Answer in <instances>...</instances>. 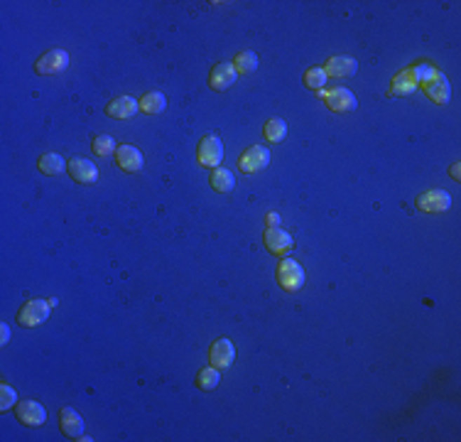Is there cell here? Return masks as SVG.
<instances>
[{
	"mask_svg": "<svg viewBox=\"0 0 461 442\" xmlns=\"http://www.w3.org/2000/svg\"><path fill=\"white\" fill-rule=\"evenodd\" d=\"M59 425H62V433L69 440H79L83 433V418L74 408H62L59 413Z\"/></svg>",
	"mask_w": 461,
	"mask_h": 442,
	"instance_id": "2e32d148",
	"label": "cell"
},
{
	"mask_svg": "<svg viewBox=\"0 0 461 442\" xmlns=\"http://www.w3.org/2000/svg\"><path fill=\"white\" fill-rule=\"evenodd\" d=\"M138 111H140V101H135V98H131V96L113 98V101L106 106V116L118 118V121H126V118H133Z\"/></svg>",
	"mask_w": 461,
	"mask_h": 442,
	"instance_id": "5bb4252c",
	"label": "cell"
},
{
	"mask_svg": "<svg viewBox=\"0 0 461 442\" xmlns=\"http://www.w3.org/2000/svg\"><path fill=\"white\" fill-rule=\"evenodd\" d=\"M262 241H265V248L270 253H275V256H285L287 251H292V246H295V241H292V236L287 231H282V228H267L265 236H262Z\"/></svg>",
	"mask_w": 461,
	"mask_h": 442,
	"instance_id": "4fadbf2b",
	"label": "cell"
},
{
	"mask_svg": "<svg viewBox=\"0 0 461 442\" xmlns=\"http://www.w3.org/2000/svg\"><path fill=\"white\" fill-rule=\"evenodd\" d=\"M15 415H18L20 423L27 425V428H39V425H44V420H47V410H44V405L37 403V401H20L18 408H15Z\"/></svg>",
	"mask_w": 461,
	"mask_h": 442,
	"instance_id": "ba28073f",
	"label": "cell"
},
{
	"mask_svg": "<svg viewBox=\"0 0 461 442\" xmlns=\"http://www.w3.org/2000/svg\"><path fill=\"white\" fill-rule=\"evenodd\" d=\"M91 148H93V152H96L98 157H108V155H113V152L118 150L116 141H113L111 136H96L93 138V143H91Z\"/></svg>",
	"mask_w": 461,
	"mask_h": 442,
	"instance_id": "cb8c5ba5",
	"label": "cell"
},
{
	"mask_svg": "<svg viewBox=\"0 0 461 442\" xmlns=\"http://www.w3.org/2000/svg\"><path fill=\"white\" fill-rule=\"evenodd\" d=\"M67 170H69V175H72V180L79 182V185H93V182L98 180L96 165H93L91 160H86V157H72V160L67 162Z\"/></svg>",
	"mask_w": 461,
	"mask_h": 442,
	"instance_id": "30bf717a",
	"label": "cell"
},
{
	"mask_svg": "<svg viewBox=\"0 0 461 442\" xmlns=\"http://www.w3.org/2000/svg\"><path fill=\"white\" fill-rule=\"evenodd\" d=\"M69 67V54L64 49H49L47 54L37 59L34 64V72L42 74V77H52V74H59Z\"/></svg>",
	"mask_w": 461,
	"mask_h": 442,
	"instance_id": "8992f818",
	"label": "cell"
},
{
	"mask_svg": "<svg viewBox=\"0 0 461 442\" xmlns=\"http://www.w3.org/2000/svg\"><path fill=\"white\" fill-rule=\"evenodd\" d=\"M267 165H270V150L262 145L248 148V150L241 155V160H238V167H241V172H246V175L265 170Z\"/></svg>",
	"mask_w": 461,
	"mask_h": 442,
	"instance_id": "5b68a950",
	"label": "cell"
},
{
	"mask_svg": "<svg viewBox=\"0 0 461 442\" xmlns=\"http://www.w3.org/2000/svg\"><path fill=\"white\" fill-rule=\"evenodd\" d=\"M236 79H238L236 67H233L231 62H221V64H216V67L211 69L209 86L214 89V91H226V89H231L233 84H236Z\"/></svg>",
	"mask_w": 461,
	"mask_h": 442,
	"instance_id": "8fae6325",
	"label": "cell"
},
{
	"mask_svg": "<svg viewBox=\"0 0 461 442\" xmlns=\"http://www.w3.org/2000/svg\"><path fill=\"white\" fill-rule=\"evenodd\" d=\"M52 302L49 300H29L22 305V310L18 312V325L22 327H37L42 322H47L49 310H52Z\"/></svg>",
	"mask_w": 461,
	"mask_h": 442,
	"instance_id": "7a4b0ae2",
	"label": "cell"
},
{
	"mask_svg": "<svg viewBox=\"0 0 461 442\" xmlns=\"http://www.w3.org/2000/svg\"><path fill=\"white\" fill-rule=\"evenodd\" d=\"M417 86H420V72H417V67H415V69H410V72H403L395 77L393 86H390V93H393V96H405V93H413Z\"/></svg>",
	"mask_w": 461,
	"mask_h": 442,
	"instance_id": "ac0fdd59",
	"label": "cell"
},
{
	"mask_svg": "<svg viewBox=\"0 0 461 442\" xmlns=\"http://www.w3.org/2000/svg\"><path fill=\"white\" fill-rule=\"evenodd\" d=\"M420 86H422L425 93H427L434 103H439V106H442V103H449V98H452V86H449L447 77H444L442 72H437V69H434L432 77L420 84Z\"/></svg>",
	"mask_w": 461,
	"mask_h": 442,
	"instance_id": "9c48e42d",
	"label": "cell"
},
{
	"mask_svg": "<svg viewBox=\"0 0 461 442\" xmlns=\"http://www.w3.org/2000/svg\"><path fill=\"white\" fill-rule=\"evenodd\" d=\"M37 165H39V170H42L44 175L54 177V175H62L64 167H67V162H64V157L57 155V152H47V155L39 157Z\"/></svg>",
	"mask_w": 461,
	"mask_h": 442,
	"instance_id": "ffe728a7",
	"label": "cell"
},
{
	"mask_svg": "<svg viewBox=\"0 0 461 442\" xmlns=\"http://www.w3.org/2000/svg\"><path fill=\"white\" fill-rule=\"evenodd\" d=\"M165 106H167V98H165V93H160V91H150L140 98V111L150 113V116L162 113L165 111Z\"/></svg>",
	"mask_w": 461,
	"mask_h": 442,
	"instance_id": "d6986e66",
	"label": "cell"
},
{
	"mask_svg": "<svg viewBox=\"0 0 461 442\" xmlns=\"http://www.w3.org/2000/svg\"><path fill=\"white\" fill-rule=\"evenodd\" d=\"M262 136H265L267 143H280L287 136V123L282 118H270L262 128Z\"/></svg>",
	"mask_w": 461,
	"mask_h": 442,
	"instance_id": "7402d4cb",
	"label": "cell"
},
{
	"mask_svg": "<svg viewBox=\"0 0 461 442\" xmlns=\"http://www.w3.org/2000/svg\"><path fill=\"white\" fill-rule=\"evenodd\" d=\"M221 381V374L216 366H209V369L199 371V376H196V386H199L201 391H214L216 386H219Z\"/></svg>",
	"mask_w": 461,
	"mask_h": 442,
	"instance_id": "603a6c76",
	"label": "cell"
},
{
	"mask_svg": "<svg viewBox=\"0 0 461 442\" xmlns=\"http://www.w3.org/2000/svg\"><path fill=\"white\" fill-rule=\"evenodd\" d=\"M236 359V349H233L231 339H216L214 344L209 346V364L216 366V369H229Z\"/></svg>",
	"mask_w": 461,
	"mask_h": 442,
	"instance_id": "7c38bea8",
	"label": "cell"
},
{
	"mask_svg": "<svg viewBox=\"0 0 461 442\" xmlns=\"http://www.w3.org/2000/svg\"><path fill=\"white\" fill-rule=\"evenodd\" d=\"M196 160L204 167H219V162L224 160V143L216 136L201 138L199 150H196Z\"/></svg>",
	"mask_w": 461,
	"mask_h": 442,
	"instance_id": "277c9868",
	"label": "cell"
},
{
	"mask_svg": "<svg viewBox=\"0 0 461 442\" xmlns=\"http://www.w3.org/2000/svg\"><path fill=\"white\" fill-rule=\"evenodd\" d=\"M356 69H359L356 59H351V57H329L324 72H326V77L349 79V77H354V74H356Z\"/></svg>",
	"mask_w": 461,
	"mask_h": 442,
	"instance_id": "e0dca14e",
	"label": "cell"
},
{
	"mask_svg": "<svg viewBox=\"0 0 461 442\" xmlns=\"http://www.w3.org/2000/svg\"><path fill=\"white\" fill-rule=\"evenodd\" d=\"M233 67H236L238 74H250L258 69V57L253 52H241L233 59Z\"/></svg>",
	"mask_w": 461,
	"mask_h": 442,
	"instance_id": "d4e9b609",
	"label": "cell"
},
{
	"mask_svg": "<svg viewBox=\"0 0 461 442\" xmlns=\"http://www.w3.org/2000/svg\"><path fill=\"white\" fill-rule=\"evenodd\" d=\"M211 187H214L216 192H233V187H236V177L231 175L229 170H224V167H216L214 172H211Z\"/></svg>",
	"mask_w": 461,
	"mask_h": 442,
	"instance_id": "44dd1931",
	"label": "cell"
},
{
	"mask_svg": "<svg viewBox=\"0 0 461 442\" xmlns=\"http://www.w3.org/2000/svg\"><path fill=\"white\" fill-rule=\"evenodd\" d=\"M319 96L324 98V103H326V108H329V111L349 113V111H354V108H356V96L349 91V89H341L339 86V89H331V91H324V89H321Z\"/></svg>",
	"mask_w": 461,
	"mask_h": 442,
	"instance_id": "52a82bcc",
	"label": "cell"
},
{
	"mask_svg": "<svg viewBox=\"0 0 461 442\" xmlns=\"http://www.w3.org/2000/svg\"><path fill=\"white\" fill-rule=\"evenodd\" d=\"M277 282L285 292H297L305 285V271L292 258H282L280 266H277Z\"/></svg>",
	"mask_w": 461,
	"mask_h": 442,
	"instance_id": "6da1fadb",
	"label": "cell"
},
{
	"mask_svg": "<svg viewBox=\"0 0 461 442\" xmlns=\"http://www.w3.org/2000/svg\"><path fill=\"white\" fill-rule=\"evenodd\" d=\"M0 394H3V401H0V410H3V413H8V410L15 405V401H18V394H15V389H10L8 384L0 386Z\"/></svg>",
	"mask_w": 461,
	"mask_h": 442,
	"instance_id": "4316f807",
	"label": "cell"
},
{
	"mask_svg": "<svg viewBox=\"0 0 461 442\" xmlns=\"http://www.w3.org/2000/svg\"><path fill=\"white\" fill-rule=\"evenodd\" d=\"M116 162L126 172H140L142 170V152L135 145H118Z\"/></svg>",
	"mask_w": 461,
	"mask_h": 442,
	"instance_id": "9a60e30c",
	"label": "cell"
},
{
	"mask_svg": "<svg viewBox=\"0 0 461 442\" xmlns=\"http://www.w3.org/2000/svg\"><path fill=\"white\" fill-rule=\"evenodd\" d=\"M0 332H3V339H0V342H3V344H8V342H10V327L3 325V327H0Z\"/></svg>",
	"mask_w": 461,
	"mask_h": 442,
	"instance_id": "f1b7e54d",
	"label": "cell"
},
{
	"mask_svg": "<svg viewBox=\"0 0 461 442\" xmlns=\"http://www.w3.org/2000/svg\"><path fill=\"white\" fill-rule=\"evenodd\" d=\"M326 84V72L324 69H309V72L305 74V86L307 89H316V91H321Z\"/></svg>",
	"mask_w": 461,
	"mask_h": 442,
	"instance_id": "484cf974",
	"label": "cell"
},
{
	"mask_svg": "<svg viewBox=\"0 0 461 442\" xmlns=\"http://www.w3.org/2000/svg\"><path fill=\"white\" fill-rule=\"evenodd\" d=\"M452 207V197L444 190H427L417 197V209L425 214H442Z\"/></svg>",
	"mask_w": 461,
	"mask_h": 442,
	"instance_id": "3957f363",
	"label": "cell"
},
{
	"mask_svg": "<svg viewBox=\"0 0 461 442\" xmlns=\"http://www.w3.org/2000/svg\"><path fill=\"white\" fill-rule=\"evenodd\" d=\"M265 221H267V228H275L277 223H280V216H277L275 212H272V214H267V216H265Z\"/></svg>",
	"mask_w": 461,
	"mask_h": 442,
	"instance_id": "83f0119b",
	"label": "cell"
}]
</instances>
